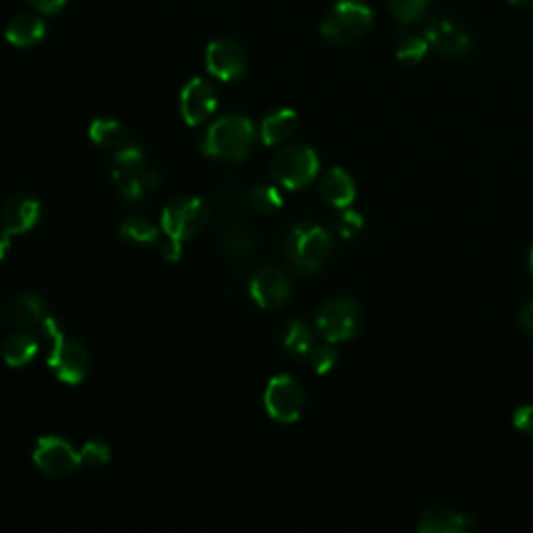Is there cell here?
Here are the masks:
<instances>
[{"mask_svg": "<svg viewBox=\"0 0 533 533\" xmlns=\"http://www.w3.org/2000/svg\"><path fill=\"white\" fill-rule=\"evenodd\" d=\"M257 144V130L250 119L227 115L217 119L202 142V152L223 161H246Z\"/></svg>", "mask_w": 533, "mask_h": 533, "instance_id": "1", "label": "cell"}, {"mask_svg": "<svg viewBox=\"0 0 533 533\" xmlns=\"http://www.w3.org/2000/svg\"><path fill=\"white\" fill-rule=\"evenodd\" d=\"M111 180L121 198L136 202L161 184V175L152 167H148L142 148H138L136 144H128L115 150Z\"/></svg>", "mask_w": 533, "mask_h": 533, "instance_id": "2", "label": "cell"}, {"mask_svg": "<svg viewBox=\"0 0 533 533\" xmlns=\"http://www.w3.org/2000/svg\"><path fill=\"white\" fill-rule=\"evenodd\" d=\"M332 236L317 223H298L286 236L284 250L290 263L302 273H317L332 255Z\"/></svg>", "mask_w": 533, "mask_h": 533, "instance_id": "3", "label": "cell"}, {"mask_svg": "<svg viewBox=\"0 0 533 533\" xmlns=\"http://www.w3.org/2000/svg\"><path fill=\"white\" fill-rule=\"evenodd\" d=\"M315 325L325 342L329 344L348 342L361 332L363 307L357 300L348 296L329 298L319 307Z\"/></svg>", "mask_w": 533, "mask_h": 533, "instance_id": "4", "label": "cell"}, {"mask_svg": "<svg viewBox=\"0 0 533 533\" xmlns=\"http://www.w3.org/2000/svg\"><path fill=\"white\" fill-rule=\"evenodd\" d=\"M373 25V13L359 0H340L321 23V34L336 46L359 42Z\"/></svg>", "mask_w": 533, "mask_h": 533, "instance_id": "5", "label": "cell"}, {"mask_svg": "<svg viewBox=\"0 0 533 533\" xmlns=\"http://www.w3.org/2000/svg\"><path fill=\"white\" fill-rule=\"evenodd\" d=\"M269 171L275 184L286 190H300L317 177L319 157L309 146H288L273 157Z\"/></svg>", "mask_w": 533, "mask_h": 533, "instance_id": "6", "label": "cell"}, {"mask_svg": "<svg viewBox=\"0 0 533 533\" xmlns=\"http://www.w3.org/2000/svg\"><path fill=\"white\" fill-rule=\"evenodd\" d=\"M44 340H50L48 367L65 384H80L90 371V354L78 340L65 336L63 327L50 332Z\"/></svg>", "mask_w": 533, "mask_h": 533, "instance_id": "7", "label": "cell"}, {"mask_svg": "<svg viewBox=\"0 0 533 533\" xmlns=\"http://www.w3.org/2000/svg\"><path fill=\"white\" fill-rule=\"evenodd\" d=\"M209 223V207L196 196H180L171 200L161 215L165 236L175 240L194 238Z\"/></svg>", "mask_w": 533, "mask_h": 533, "instance_id": "8", "label": "cell"}, {"mask_svg": "<svg viewBox=\"0 0 533 533\" xmlns=\"http://www.w3.org/2000/svg\"><path fill=\"white\" fill-rule=\"evenodd\" d=\"M265 409L279 423H294L304 409V390L292 375H275L265 388Z\"/></svg>", "mask_w": 533, "mask_h": 533, "instance_id": "9", "label": "cell"}, {"mask_svg": "<svg viewBox=\"0 0 533 533\" xmlns=\"http://www.w3.org/2000/svg\"><path fill=\"white\" fill-rule=\"evenodd\" d=\"M290 294H292V279L277 265H263L250 279V296L265 311H275L279 307H284Z\"/></svg>", "mask_w": 533, "mask_h": 533, "instance_id": "10", "label": "cell"}, {"mask_svg": "<svg viewBox=\"0 0 533 533\" xmlns=\"http://www.w3.org/2000/svg\"><path fill=\"white\" fill-rule=\"evenodd\" d=\"M36 467L50 477H67L82 465L80 452L67 440L57 436H44L34 448Z\"/></svg>", "mask_w": 533, "mask_h": 533, "instance_id": "11", "label": "cell"}, {"mask_svg": "<svg viewBox=\"0 0 533 533\" xmlns=\"http://www.w3.org/2000/svg\"><path fill=\"white\" fill-rule=\"evenodd\" d=\"M42 217L40 200L28 192H15L11 194L3 207H0V225L11 236L28 234L38 225Z\"/></svg>", "mask_w": 533, "mask_h": 533, "instance_id": "12", "label": "cell"}, {"mask_svg": "<svg viewBox=\"0 0 533 533\" xmlns=\"http://www.w3.org/2000/svg\"><path fill=\"white\" fill-rule=\"evenodd\" d=\"M423 38L429 48H434L444 57H465L471 53V38L459 23L450 17L431 19L425 28Z\"/></svg>", "mask_w": 533, "mask_h": 533, "instance_id": "13", "label": "cell"}, {"mask_svg": "<svg viewBox=\"0 0 533 533\" xmlns=\"http://www.w3.org/2000/svg\"><path fill=\"white\" fill-rule=\"evenodd\" d=\"M0 321L25 329L38 327L44 321V300L34 292H13L0 296Z\"/></svg>", "mask_w": 533, "mask_h": 533, "instance_id": "14", "label": "cell"}, {"mask_svg": "<svg viewBox=\"0 0 533 533\" xmlns=\"http://www.w3.org/2000/svg\"><path fill=\"white\" fill-rule=\"evenodd\" d=\"M207 69L221 82L240 80L246 71V55L232 38H221L207 48Z\"/></svg>", "mask_w": 533, "mask_h": 533, "instance_id": "15", "label": "cell"}, {"mask_svg": "<svg viewBox=\"0 0 533 533\" xmlns=\"http://www.w3.org/2000/svg\"><path fill=\"white\" fill-rule=\"evenodd\" d=\"M180 109L188 125L205 123L217 109V94L213 86L202 78L190 80L182 90Z\"/></svg>", "mask_w": 533, "mask_h": 533, "instance_id": "16", "label": "cell"}, {"mask_svg": "<svg viewBox=\"0 0 533 533\" xmlns=\"http://www.w3.org/2000/svg\"><path fill=\"white\" fill-rule=\"evenodd\" d=\"M221 250L227 259L232 261H244L252 250H255L257 244V236L252 232V227L234 217V219H225L221 221Z\"/></svg>", "mask_w": 533, "mask_h": 533, "instance_id": "17", "label": "cell"}, {"mask_svg": "<svg viewBox=\"0 0 533 533\" xmlns=\"http://www.w3.org/2000/svg\"><path fill=\"white\" fill-rule=\"evenodd\" d=\"M471 517L450 509V506H427L419 515L417 533H469Z\"/></svg>", "mask_w": 533, "mask_h": 533, "instance_id": "18", "label": "cell"}, {"mask_svg": "<svg viewBox=\"0 0 533 533\" xmlns=\"http://www.w3.org/2000/svg\"><path fill=\"white\" fill-rule=\"evenodd\" d=\"M319 192H321V198L327 202V205H332L340 211L348 209L354 202V198H357V186H354L352 177L340 167L329 169L321 177Z\"/></svg>", "mask_w": 533, "mask_h": 533, "instance_id": "19", "label": "cell"}, {"mask_svg": "<svg viewBox=\"0 0 533 533\" xmlns=\"http://www.w3.org/2000/svg\"><path fill=\"white\" fill-rule=\"evenodd\" d=\"M40 352V340L30 329H17L3 342V359L11 367L30 365Z\"/></svg>", "mask_w": 533, "mask_h": 533, "instance_id": "20", "label": "cell"}, {"mask_svg": "<svg viewBox=\"0 0 533 533\" xmlns=\"http://www.w3.org/2000/svg\"><path fill=\"white\" fill-rule=\"evenodd\" d=\"M44 34H46V25L40 17L32 13H19L9 21L5 38L13 46L28 48V46H36L44 38Z\"/></svg>", "mask_w": 533, "mask_h": 533, "instance_id": "21", "label": "cell"}, {"mask_svg": "<svg viewBox=\"0 0 533 533\" xmlns=\"http://www.w3.org/2000/svg\"><path fill=\"white\" fill-rule=\"evenodd\" d=\"M298 130V115L292 109H282L271 113L261 123V138L267 146L282 144L290 140Z\"/></svg>", "mask_w": 533, "mask_h": 533, "instance_id": "22", "label": "cell"}, {"mask_svg": "<svg viewBox=\"0 0 533 533\" xmlns=\"http://www.w3.org/2000/svg\"><path fill=\"white\" fill-rule=\"evenodd\" d=\"M282 342H284V348L292 354V357L307 359L309 352L315 346V334H313V329L307 323L300 321V319H294V321H290L286 325Z\"/></svg>", "mask_w": 533, "mask_h": 533, "instance_id": "23", "label": "cell"}, {"mask_svg": "<svg viewBox=\"0 0 533 533\" xmlns=\"http://www.w3.org/2000/svg\"><path fill=\"white\" fill-rule=\"evenodd\" d=\"M90 138L103 148H111V150H119L123 146L132 144L130 142V134L125 130V125H121L115 119H96L90 125Z\"/></svg>", "mask_w": 533, "mask_h": 533, "instance_id": "24", "label": "cell"}, {"mask_svg": "<svg viewBox=\"0 0 533 533\" xmlns=\"http://www.w3.org/2000/svg\"><path fill=\"white\" fill-rule=\"evenodd\" d=\"M244 205H248V196H244L240 192V188H236L232 184H223L221 188H217L213 192V198H211V207L215 209V213L219 215L221 221L238 217V213L244 209Z\"/></svg>", "mask_w": 533, "mask_h": 533, "instance_id": "25", "label": "cell"}, {"mask_svg": "<svg viewBox=\"0 0 533 533\" xmlns=\"http://www.w3.org/2000/svg\"><path fill=\"white\" fill-rule=\"evenodd\" d=\"M119 234L123 240L138 246H150L159 242V227L144 217H128L125 221H121Z\"/></svg>", "mask_w": 533, "mask_h": 533, "instance_id": "26", "label": "cell"}, {"mask_svg": "<svg viewBox=\"0 0 533 533\" xmlns=\"http://www.w3.org/2000/svg\"><path fill=\"white\" fill-rule=\"evenodd\" d=\"M248 207L261 217H271L282 211L284 198L275 186H257L248 192Z\"/></svg>", "mask_w": 533, "mask_h": 533, "instance_id": "27", "label": "cell"}, {"mask_svg": "<svg viewBox=\"0 0 533 533\" xmlns=\"http://www.w3.org/2000/svg\"><path fill=\"white\" fill-rule=\"evenodd\" d=\"M429 0H388V9L396 17V21L411 25L419 21L427 11Z\"/></svg>", "mask_w": 533, "mask_h": 533, "instance_id": "28", "label": "cell"}, {"mask_svg": "<svg viewBox=\"0 0 533 533\" xmlns=\"http://www.w3.org/2000/svg\"><path fill=\"white\" fill-rule=\"evenodd\" d=\"M309 363H311V367L319 373V375H327L329 371H332L334 367H336V363H338V352H336V348H334V344H329V342H325V344H315L313 346V350L309 352Z\"/></svg>", "mask_w": 533, "mask_h": 533, "instance_id": "29", "label": "cell"}, {"mask_svg": "<svg viewBox=\"0 0 533 533\" xmlns=\"http://www.w3.org/2000/svg\"><path fill=\"white\" fill-rule=\"evenodd\" d=\"M427 50H429V44L425 38H417V36H409V38H404L398 46V61L406 63V65H417L425 59L427 55Z\"/></svg>", "mask_w": 533, "mask_h": 533, "instance_id": "30", "label": "cell"}, {"mask_svg": "<svg viewBox=\"0 0 533 533\" xmlns=\"http://www.w3.org/2000/svg\"><path fill=\"white\" fill-rule=\"evenodd\" d=\"M363 227H365L363 215L357 213V211H352L350 207L342 209L338 219H336V230H338L340 238H344V240L357 238L363 232Z\"/></svg>", "mask_w": 533, "mask_h": 533, "instance_id": "31", "label": "cell"}, {"mask_svg": "<svg viewBox=\"0 0 533 533\" xmlns=\"http://www.w3.org/2000/svg\"><path fill=\"white\" fill-rule=\"evenodd\" d=\"M80 459L84 465H90V467H100V465H107L109 459H111V448L100 442V440H94V442H88L82 450H80Z\"/></svg>", "mask_w": 533, "mask_h": 533, "instance_id": "32", "label": "cell"}, {"mask_svg": "<svg viewBox=\"0 0 533 533\" xmlns=\"http://www.w3.org/2000/svg\"><path fill=\"white\" fill-rule=\"evenodd\" d=\"M513 425L523 434H533V404L519 406L513 415Z\"/></svg>", "mask_w": 533, "mask_h": 533, "instance_id": "33", "label": "cell"}, {"mask_svg": "<svg viewBox=\"0 0 533 533\" xmlns=\"http://www.w3.org/2000/svg\"><path fill=\"white\" fill-rule=\"evenodd\" d=\"M28 3L44 15H55L67 5V0H28Z\"/></svg>", "mask_w": 533, "mask_h": 533, "instance_id": "34", "label": "cell"}, {"mask_svg": "<svg viewBox=\"0 0 533 533\" xmlns=\"http://www.w3.org/2000/svg\"><path fill=\"white\" fill-rule=\"evenodd\" d=\"M159 246H161V255L167 261H177V259H180V255H182V242L180 240L165 236V240Z\"/></svg>", "mask_w": 533, "mask_h": 533, "instance_id": "35", "label": "cell"}, {"mask_svg": "<svg viewBox=\"0 0 533 533\" xmlns=\"http://www.w3.org/2000/svg\"><path fill=\"white\" fill-rule=\"evenodd\" d=\"M517 321H519L523 332H527L529 336H533V302L525 304V307L519 311Z\"/></svg>", "mask_w": 533, "mask_h": 533, "instance_id": "36", "label": "cell"}, {"mask_svg": "<svg viewBox=\"0 0 533 533\" xmlns=\"http://www.w3.org/2000/svg\"><path fill=\"white\" fill-rule=\"evenodd\" d=\"M9 250H11V234L5 230H0V261L7 257Z\"/></svg>", "mask_w": 533, "mask_h": 533, "instance_id": "37", "label": "cell"}, {"mask_svg": "<svg viewBox=\"0 0 533 533\" xmlns=\"http://www.w3.org/2000/svg\"><path fill=\"white\" fill-rule=\"evenodd\" d=\"M511 3L519 7H527V5H533V0H511Z\"/></svg>", "mask_w": 533, "mask_h": 533, "instance_id": "38", "label": "cell"}, {"mask_svg": "<svg viewBox=\"0 0 533 533\" xmlns=\"http://www.w3.org/2000/svg\"><path fill=\"white\" fill-rule=\"evenodd\" d=\"M529 269H531V275H533V246H531V252H529Z\"/></svg>", "mask_w": 533, "mask_h": 533, "instance_id": "39", "label": "cell"}]
</instances>
